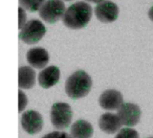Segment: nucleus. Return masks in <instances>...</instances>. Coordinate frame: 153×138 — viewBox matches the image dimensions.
I'll use <instances>...</instances> for the list:
<instances>
[{"instance_id":"nucleus-1","label":"nucleus","mask_w":153,"mask_h":138,"mask_svg":"<svg viewBox=\"0 0 153 138\" xmlns=\"http://www.w3.org/2000/svg\"><path fill=\"white\" fill-rule=\"evenodd\" d=\"M92 17V7L88 3L80 1L66 10L62 21L70 30H81L87 26Z\"/></svg>"},{"instance_id":"nucleus-2","label":"nucleus","mask_w":153,"mask_h":138,"mask_svg":"<svg viewBox=\"0 0 153 138\" xmlns=\"http://www.w3.org/2000/svg\"><path fill=\"white\" fill-rule=\"evenodd\" d=\"M92 87V80L84 70L74 72L65 83L66 94L72 100H79L85 97L90 92Z\"/></svg>"},{"instance_id":"nucleus-3","label":"nucleus","mask_w":153,"mask_h":138,"mask_svg":"<svg viewBox=\"0 0 153 138\" xmlns=\"http://www.w3.org/2000/svg\"><path fill=\"white\" fill-rule=\"evenodd\" d=\"M46 34V28L41 21L36 19L30 20L20 30L19 39L25 44L32 45L38 43Z\"/></svg>"},{"instance_id":"nucleus-4","label":"nucleus","mask_w":153,"mask_h":138,"mask_svg":"<svg viewBox=\"0 0 153 138\" xmlns=\"http://www.w3.org/2000/svg\"><path fill=\"white\" fill-rule=\"evenodd\" d=\"M72 118V110L66 103H56L51 109V120L58 130H64L69 127Z\"/></svg>"},{"instance_id":"nucleus-5","label":"nucleus","mask_w":153,"mask_h":138,"mask_svg":"<svg viewBox=\"0 0 153 138\" xmlns=\"http://www.w3.org/2000/svg\"><path fill=\"white\" fill-rule=\"evenodd\" d=\"M65 12V4L62 0H47L39 10V16L43 21L53 24L63 18Z\"/></svg>"},{"instance_id":"nucleus-6","label":"nucleus","mask_w":153,"mask_h":138,"mask_svg":"<svg viewBox=\"0 0 153 138\" xmlns=\"http://www.w3.org/2000/svg\"><path fill=\"white\" fill-rule=\"evenodd\" d=\"M117 115H119L123 125L130 128L134 127L140 123L142 111L137 105L131 104V103H124L120 107L119 111H117Z\"/></svg>"},{"instance_id":"nucleus-7","label":"nucleus","mask_w":153,"mask_h":138,"mask_svg":"<svg viewBox=\"0 0 153 138\" xmlns=\"http://www.w3.org/2000/svg\"><path fill=\"white\" fill-rule=\"evenodd\" d=\"M94 15L102 23H112L119 17V7L110 0H104L94 7Z\"/></svg>"},{"instance_id":"nucleus-8","label":"nucleus","mask_w":153,"mask_h":138,"mask_svg":"<svg viewBox=\"0 0 153 138\" xmlns=\"http://www.w3.org/2000/svg\"><path fill=\"white\" fill-rule=\"evenodd\" d=\"M21 125L27 134L34 135L39 133L43 128L42 115L34 110L25 111L21 116Z\"/></svg>"},{"instance_id":"nucleus-9","label":"nucleus","mask_w":153,"mask_h":138,"mask_svg":"<svg viewBox=\"0 0 153 138\" xmlns=\"http://www.w3.org/2000/svg\"><path fill=\"white\" fill-rule=\"evenodd\" d=\"M99 104L103 109L108 111L119 110L124 104L123 95L120 91L114 89H109L104 91L99 97Z\"/></svg>"},{"instance_id":"nucleus-10","label":"nucleus","mask_w":153,"mask_h":138,"mask_svg":"<svg viewBox=\"0 0 153 138\" xmlns=\"http://www.w3.org/2000/svg\"><path fill=\"white\" fill-rule=\"evenodd\" d=\"M60 77H61V72L59 68L57 66H49V67L42 69L39 73V85L44 89H48L59 83Z\"/></svg>"},{"instance_id":"nucleus-11","label":"nucleus","mask_w":153,"mask_h":138,"mask_svg":"<svg viewBox=\"0 0 153 138\" xmlns=\"http://www.w3.org/2000/svg\"><path fill=\"white\" fill-rule=\"evenodd\" d=\"M121 119L119 115L113 113H105L99 118V127L106 134H115L122 129Z\"/></svg>"},{"instance_id":"nucleus-12","label":"nucleus","mask_w":153,"mask_h":138,"mask_svg":"<svg viewBox=\"0 0 153 138\" xmlns=\"http://www.w3.org/2000/svg\"><path fill=\"white\" fill-rule=\"evenodd\" d=\"M26 59L32 67L36 68V69H42L48 63L49 55L46 49L42 48V47H34L27 51Z\"/></svg>"},{"instance_id":"nucleus-13","label":"nucleus","mask_w":153,"mask_h":138,"mask_svg":"<svg viewBox=\"0 0 153 138\" xmlns=\"http://www.w3.org/2000/svg\"><path fill=\"white\" fill-rule=\"evenodd\" d=\"M36 83V72L30 66L20 67L18 70V86L20 89H30Z\"/></svg>"},{"instance_id":"nucleus-14","label":"nucleus","mask_w":153,"mask_h":138,"mask_svg":"<svg viewBox=\"0 0 153 138\" xmlns=\"http://www.w3.org/2000/svg\"><path fill=\"white\" fill-rule=\"evenodd\" d=\"M94 134V127L90 123L80 119L72 123L70 128V135L72 138H91Z\"/></svg>"},{"instance_id":"nucleus-15","label":"nucleus","mask_w":153,"mask_h":138,"mask_svg":"<svg viewBox=\"0 0 153 138\" xmlns=\"http://www.w3.org/2000/svg\"><path fill=\"white\" fill-rule=\"evenodd\" d=\"M45 0H19V5L28 12H37L42 7Z\"/></svg>"},{"instance_id":"nucleus-16","label":"nucleus","mask_w":153,"mask_h":138,"mask_svg":"<svg viewBox=\"0 0 153 138\" xmlns=\"http://www.w3.org/2000/svg\"><path fill=\"white\" fill-rule=\"evenodd\" d=\"M114 138H140V135L135 130L126 127L120 130Z\"/></svg>"},{"instance_id":"nucleus-17","label":"nucleus","mask_w":153,"mask_h":138,"mask_svg":"<svg viewBox=\"0 0 153 138\" xmlns=\"http://www.w3.org/2000/svg\"><path fill=\"white\" fill-rule=\"evenodd\" d=\"M42 138H72V137H71V135H68L65 132L55 131V132H51V133L46 134V135L43 136Z\"/></svg>"},{"instance_id":"nucleus-18","label":"nucleus","mask_w":153,"mask_h":138,"mask_svg":"<svg viewBox=\"0 0 153 138\" xmlns=\"http://www.w3.org/2000/svg\"><path fill=\"white\" fill-rule=\"evenodd\" d=\"M18 94H19V111L18 112H22L27 106V97L21 90L18 91Z\"/></svg>"},{"instance_id":"nucleus-19","label":"nucleus","mask_w":153,"mask_h":138,"mask_svg":"<svg viewBox=\"0 0 153 138\" xmlns=\"http://www.w3.org/2000/svg\"><path fill=\"white\" fill-rule=\"evenodd\" d=\"M18 11H19V30H21L27 23L26 22V14H25V10H23L20 7L18 9Z\"/></svg>"},{"instance_id":"nucleus-20","label":"nucleus","mask_w":153,"mask_h":138,"mask_svg":"<svg viewBox=\"0 0 153 138\" xmlns=\"http://www.w3.org/2000/svg\"><path fill=\"white\" fill-rule=\"evenodd\" d=\"M148 17H149V19L153 22V7H151L150 10L148 11Z\"/></svg>"},{"instance_id":"nucleus-21","label":"nucleus","mask_w":153,"mask_h":138,"mask_svg":"<svg viewBox=\"0 0 153 138\" xmlns=\"http://www.w3.org/2000/svg\"><path fill=\"white\" fill-rule=\"evenodd\" d=\"M85 1H88V2H94V3L99 4V3H101L102 1H104V0H85Z\"/></svg>"},{"instance_id":"nucleus-22","label":"nucleus","mask_w":153,"mask_h":138,"mask_svg":"<svg viewBox=\"0 0 153 138\" xmlns=\"http://www.w3.org/2000/svg\"><path fill=\"white\" fill-rule=\"evenodd\" d=\"M64 1H72V0H64Z\"/></svg>"},{"instance_id":"nucleus-23","label":"nucleus","mask_w":153,"mask_h":138,"mask_svg":"<svg viewBox=\"0 0 153 138\" xmlns=\"http://www.w3.org/2000/svg\"><path fill=\"white\" fill-rule=\"evenodd\" d=\"M150 138H153V137H150Z\"/></svg>"}]
</instances>
